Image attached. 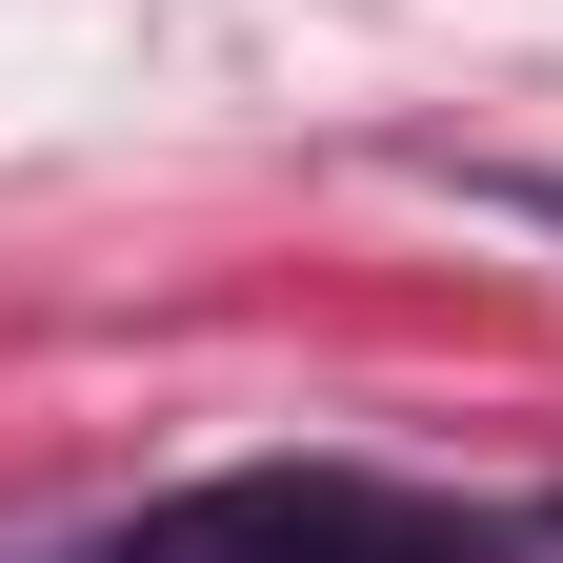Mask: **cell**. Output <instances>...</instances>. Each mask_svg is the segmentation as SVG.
Returning <instances> with one entry per match:
<instances>
[{"mask_svg":"<svg viewBox=\"0 0 563 563\" xmlns=\"http://www.w3.org/2000/svg\"><path fill=\"white\" fill-rule=\"evenodd\" d=\"M483 563H563V504H523V523H483Z\"/></svg>","mask_w":563,"mask_h":563,"instance_id":"1","label":"cell"}]
</instances>
